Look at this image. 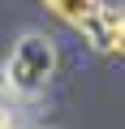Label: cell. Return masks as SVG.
I'll use <instances>...</instances> for the list:
<instances>
[{
    "instance_id": "3",
    "label": "cell",
    "mask_w": 125,
    "mask_h": 129,
    "mask_svg": "<svg viewBox=\"0 0 125 129\" xmlns=\"http://www.w3.org/2000/svg\"><path fill=\"white\" fill-rule=\"evenodd\" d=\"M43 5L60 17V22H69V26H82L99 5H104V0H43Z\"/></svg>"
},
{
    "instance_id": "2",
    "label": "cell",
    "mask_w": 125,
    "mask_h": 129,
    "mask_svg": "<svg viewBox=\"0 0 125 129\" xmlns=\"http://www.w3.org/2000/svg\"><path fill=\"white\" fill-rule=\"evenodd\" d=\"M78 30L86 35V43H91L99 56H121V52H125V13H121L116 5H99Z\"/></svg>"
},
{
    "instance_id": "1",
    "label": "cell",
    "mask_w": 125,
    "mask_h": 129,
    "mask_svg": "<svg viewBox=\"0 0 125 129\" xmlns=\"http://www.w3.org/2000/svg\"><path fill=\"white\" fill-rule=\"evenodd\" d=\"M5 73H9V86L17 95H43L52 73H56V43L39 30L22 35L9 52V64H5Z\"/></svg>"
}]
</instances>
